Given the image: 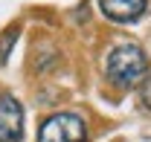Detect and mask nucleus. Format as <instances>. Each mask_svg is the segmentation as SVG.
<instances>
[{
	"instance_id": "obj_2",
	"label": "nucleus",
	"mask_w": 151,
	"mask_h": 142,
	"mask_svg": "<svg viewBox=\"0 0 151 142\" xmlns=\"http://www.w3.org/2000/svg\"><path fill=\"white\" fill-rule=\"evenodd\" d=\"M38 142H87L84 119L76 113H55L41 125Z\"/></svg>"
},
{
	"instance_id": "obj_1",
	"label": "nucleus",
	"mask_w": 151,
	"mask_h": 142,
	"mask_svg": "<svg viewBox=\"0 0 151 142\" xmlns=\"http://www.w3.org/2000/svg\"><path fill=\"white\" fill-rule=\"evenodd\" d=\"M105 70H108V78L116 87L131 90L148 75V58L137 44H119L111 49Z\"/></svg>"
},
{
	"instance_id": "obj_4",
	"label": "nucleus",
	"mask_w": 151,
	"mask_h": 142,
	"mask_svg": "<svg viewBox=\"0 0 151 142\" xmlns=\"http://www.w3.org/2000/svg\"><path fill=\"white\" fill-rule=\"evenodd\" d=\"M102 12L116 23H134L145 15L148 0H99Z\"/></svg>"
},
{
	"instance_id": "obj_3",
	"label": "nucleus",
	"mask_w": 151,
	"mask_h": 142,
	"mask_svg": "<svg viewBox=\"0 0 151 142\" xmlns=\"http://www.w3.org/2000/svg\"><path fill=\"white\" fill-rule=\"evenodd\" d=\"M0 142H23V107L15 96H0Z\"/></svg>"
},
{
	"instance_id": "obj_5",
	"label": "nucleus",
	"mask_w": 151,
	"mask_h": 142,
	"mask_svg": "<svg viewBox=\"0 0 151 142\" xmlns=\"http://www.w3.org/2000/svg\"><path fill=\"white\" fill-rule=\"evenodd\" d=\"M15 41H18V26H9V29L0 35V67L9 61V52H12Z\"/></svg>"
}]
</instances>
